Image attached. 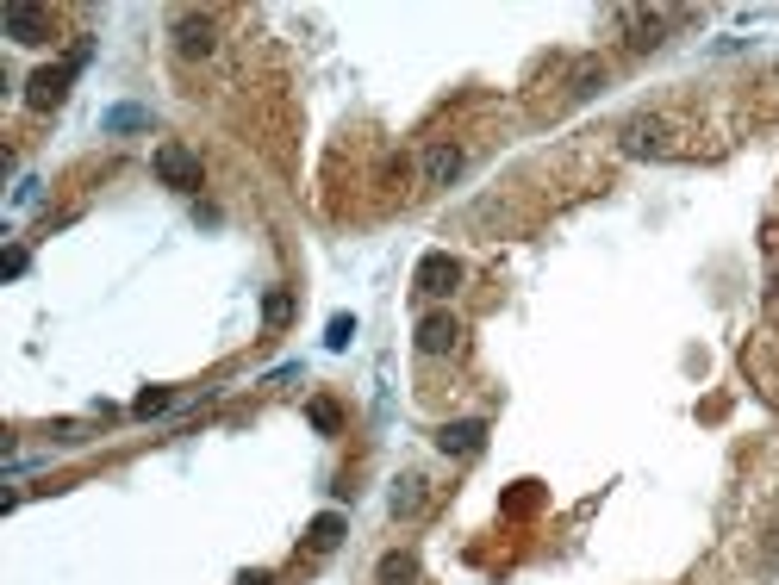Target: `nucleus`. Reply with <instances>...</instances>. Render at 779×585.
<instances>
[{
  "label": "nucleus",
  "mask_w": 779,
  "mask_h": 585,
  "mask_svg": "<svg viewBox=\"0 0 779 585\" xmlns=\"http://www.w3.org/2000/svg\"><path fill=\"white\" fill-rule=\"evenodd\" d=\"M69 75H75L69 62H56V69H38V75L25 81V100H32V107H38V112L62 107V94H69Z\"/></svg>",
  "instance_id": "nucleus-7"
},
{
  "label": "nucleus",
  "mask_w": 779,
  "mask_h": 585,
  "mask_svg": "<svg viewBox=\"0 0 779 585\" xmlns=\"http://www.w3.org/2000/svg\"><path fill=\"white\" fill-rule=\"evenodd\" d=\"M157 118H150V107H131V100H119V107L100 112V131L107 137H131V131H150Z\"/></svg>",
  "instance_id": "nucleus-10"
},
{
  "label": "nucleus",
  "mask_w": 779,
  "mask_h": 585,
  "mask_svg": "<svg viewBox=\"0 0 779 585\" xmlns=\"http://www.w3.org/2000/svg\"><path fill=\"white\" fill-rule=\"evenodd\" d=\"M767 318H779V268H774V280H767Z\"/></svg>",
  "instance_id": "nucleus-22"
},
{
  "label": "nucleus",
  "mask_w": 779,
  "mask_h": 585,
  "mask_svg": "<svg viewBox=\"0 0 779 585\" xmlns=\"http://www.w3.org/2000/svg\"><path fill=\"white\" fill-rule=\"evenodd\" d=\"M599 88H605V62H599V56H580L574 75H567V94H574V100H593Z\"/></svg>",
  "instance_id": "nucleus-12"
},
{
  "label": "nucleus",
  "mask_w": 779,
  "mask_h": 585,
  "mask_svg": "<svg viewBox=\"0 0 779 585\" xmlns=\"http://www.w3.org/2000/svg\"><path fill=\"white\" fill-rule=\"evenodd\" d=\"M412 287H418L424 299H449V293L461 287V262H455L449 250H431V256L418 262V274H412Z\"/></svg>",
  "instance_id": "nucleus-3"
},
{
  "label": "nucleus",
  "mask_w": 779,
  "mask_h": 585,
  "mask_svg": "<svg viewBox=\"0 0 779 585\" xmlns=\"http://www.w3.org/2000/svg\"><path fill=\"white\" fill-rule=\"evenodd\" d=\"M617 150H623V156H668L673 150V125L668 118H655V112H642V118H630V125L617 131Z\"/></svg>",
  "instance_id": "nucleus-1"
},
{
  "label": "nucleus",
  "mask_w": 779,
  "mask_h": 585,
  "mask_svg": "<svg viewBox=\"0 0 779 585\" xmlns=\"http://www.w3.org/2000/svg\"><path fill=\"white\" fill-rule=\"evenodd\" d=\"M455 336H461V324L449 318V312H431V318L418 324V349H424V355H449Z\"/></svg>",
  "instance_id": "nucleus-11"
},
{
  "label": "nucleus",
  "mask_w": 779,
  "mask_h": 585,
  "mask_svg": "<svg viewBox=\"0 0 779 585\" xmlns=\"http://www.w3.org/2000/svg\"><path fill=\"white\" fill-rule=\"evenodd\" d=\"M617 25H630V51H655V44L668 38V19H661V13H642V6H623Z\"/></svg>",
  "instance_id": "nucleus-8"
},
{
  "label": "nucleus",
  "mask_w": 779,
  "mask_h": 585,
  "mask_svg": "<svg viewBox=\"0 0 779 585\" xmlns=\"http://www.w3.org/2000/svg\"><path fill=\"white\" fill-rule=\"evenodd\" d=\"M287 318H293V293H287V287H269V293H262V324L280 330Z\"/></svg>",
  "instance_id": "nucleus-15"
},
{
  "label": "nucleus",
  "mask_w": 779,
  "mask_h": 585,
  "mask_svg": "<svg viewBox=\"0 0 779 585\" xmlns=\"http://www.w3.org/2000/svg\"><path fill=\"white\" fill-rule=\"evenodd\" d=\"M424 511V474H405L393 486V517H418Z\"/></svg>",
  "instance_id": "nucleus-14"
},
{
  "label": "nucleus",
  "mask_w": 779,
  "mask_h": 585,
  "mask_svg": "<svg viewBox=\"0 0 779 585\" xmlns=\"http://www.w3.org/2000/svg\"><path fill=\"white\" fill-rule=\"evenodd\" d=\"M349 336H356V318H349V312H337V318L325 324V349H349Z\"/></svg>",
  "instance_id": "nucleus-17"
},
{
  "label": "nucleus",
  "mask_w": 779,
  "mask_h": 585,
  "mask_svg": "<svg viewBox=\"0 0 779 585\" xmlns=\"http://www.w3.org/2000/svg\"><path fill=\"white\" fill-rule=\"evenodd\" d=\"M157 181L175 193H194L200 187V156L187 144H157Z\"/></svg>",
  "instance_id": "nucleus-2"
},
{
  "label": "nucleus",
  "mask_w": 779,
  "mask_h": 585,
  "mask_svg": "<svg viewBox=\"0 0 779 585\" xmlns=\"http://www.w3.org/2000/svg\"><path fill=\"white\" fill-rule=\"evenodd\" d=\"M412 580H418V561H412L405 548L381 554V567H375V585H412Z\"/></svg>",
  "instance_id": "nucleus-13"
},
{
  "label": "nucleus",
  "mask_w": 779,
  "mask_h": 585,
  "mask_svg": "<svg viewBox=\"0 0 779 585\" xmlns=\"http://www.w3.org/2000/svg\"><path fill=\"white\" fill-rule=\"evenodd\" d=\"M237 585H269V573H243V580H237Z\"/></svg>",
  "instance_id": "nucleus-23"
},
{
  "label": "nucleus",
  "mask_w": 779,
  "mask_h": 585,
  "mask_svg": "<svg viewBox=\"0 0 779 585\" xmlns=\"http://www.w3.org/2000/svg\"><path fill=\"white\" fill-rule=\"evenodd\" d=\"M437 448H443V455H480V448H487V424H480V418L443 424L437 429Z\"/></svg>",
  "instance_id": "nucleus-9"
},
{
  "label": "nucleus",
  "mask_w": 779,
  "mask_h": 585,
  "mask_svg": "<svg viewBox=\"0 0 779 585\" xmlns=\"http://www.w3.org/2000/svg\"><path fill=\"white\" fill-rule=\"evenodd\" d=\"M306 542H312L318 554H325V548H337V542H343V517H337V511H325V517H312V530H306Z\"/></svg>",
  "instance_id": "nucleus-16"
},
{
  "label": "nucleus",
  "mask_w": 779,
  "mask_h": 585,
  "mask_svg": "<svg viewBox=\"0 0 779 585\" xmlns=\"http://www.w3.org/2000/svg\"><path fill=\"white\" fill-rule=\"evenodd\" d=\"M0 25H6V38H13V44H51V38H56V19L44 13V6H6V13H0Z\"/></svg>",
  "instance_id": "nucleus-4"
},
{
  "label": "nucleus",
  "mask_w": 779,
  "mask_h": 585,
  "mask_svg": "<svg viewBox=\"0 0 779 585\" xmlns=\"http://www.w3.org/2000/svg\"><path fill=\"white\" fill-rule=\"evenodd\" d=\"M131 411H138V418H157V411H168V386H144Z\"/></svg>",
  "instance_id": "nucleus-18"
},
{
  "label": "nucleus",
  "mask_w": 779,
  "mask_h": 585,
  "mask_svg": "<svg viewBox=\"0 0 779 585\" xmlns=\"http://www.w3.org/2000/svg\"><path fill=\"white\" fill-rule=\"evenodd\" d=\"M13 206H38V181H32V175L13 187Z\"/></svg>",
  "instance_id": "nucleus-21"
},
{
  "label": "nucleus",
  "mask_w": 779,
  "mask_h": 585,
  "mask_svg": "<svg viewBox=\"0 0 779 585\" xmlns=\"http://www.w3.org/2000/svg\"><path fill=\"white\" fill-rule=\"evenodd\" d=\"M306 418H312V424H318V429H325V436H331V429H337V424H343V411H337V405H331V399H312V411H306Z\"/></svg>",
  "instance_id": "nucleus-19"
},
{
  "label": "nucleus",
  "mask_w": 779,
  "mask_h": 585,
  "mask_svg": "<svg viewBox=\"0 0 779 585\" xmlns=\"http://www.w3.org/2000/svg\"><path fill=\"white\" fill-rule=\"evenodd\" d=\"M213 44H219V19L213 13H181L175 19V51L181 56H213Z\"/></svg>",
  "instance_id": "nucleus-5"
},
{
  "label": "nucleus",
  "mask_w": 779,
  "mask_h": 585,
  "mask_svg": "<svg viewBox=\"0 0 779 585\" xmlns=\"http://www.w3.org/2000/svg\"><path fill=\"white\" fill-rule=\"evenodd\" d=\"M0 274L19 280V274H25V250H6V256H0Z\"/></svg>",
  "instance_id": "nucleus-20"
},
{
  "label": "nucleus",
  "mask_w": 779,
  "mask_h": 585,
  "mask_svg": "<svg viewBox=\"0 0 779 585\" xmlns=\"http://www.w3.org/2000/svg\"><path fill=\"white\" fill-rule=\"evenodd\" d=\"M461 168H468V150H461V144H431V150H424V187L461 181Z\"/></svg>",
  "instance_id": "nucleus-6"
}]
</instances>
